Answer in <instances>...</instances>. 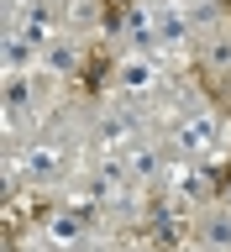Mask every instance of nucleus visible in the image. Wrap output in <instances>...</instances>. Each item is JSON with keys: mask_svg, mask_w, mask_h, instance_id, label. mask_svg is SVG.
Here are the masks:
<instances>
[{"mask_svg": "<svg viewBox=\"0 0 231 252\" xmlns=\"http://www.w3.org/2000/svg\"><path fill=\"white\" fill-rule=\"evenodd\" d=\"M63 168H68V147H63L58 131H47V137H32L21 147V173H27L32 184H58Z\"/></svg>", "mask_w": 231, "mask_h": 252, "instance_id": "7ed1b4c3", "label": "nucleus"}, {"mask_svg": "<svg viewBox=\"0 0 231 252\" xmlns=\"http://www.w3.org/2000/svg\"><path fill=\"white\" fill-rule=\"evenodd\" d=\"M200 242L210 252H226L231 247V210H210V216H200Z\"/></svg>", "mask_w": 231, "mask_h": 252, "instance_id": "0eeeda50", "label": "nucleus"}, {"mask_svg": "<svg viewBox=\"0 0 231 252\" xmlns=\"http://www.w3.org/2000/svg\"><path fill=\"white\" fill-rule=\"evenodd\" d=\"M95 16H100V0H68V11H63V21H68V27H84V21H95Z\"/></svg>", "mask_w": 231, "mask_h": 252, "instance_id": "6e6552de", "label": "nucleus"}, {"mask_svg": "<svg viewBox=\"0 0 231 252\" xmlns=\"http://www.w3.org/2000/svg\"><path fill=\"white\" fill-rule=\"evenodd\" d=\"M74 252H105V247H100V242H79Z\"/></svg>", "mask_w": 231, "mask_h": 252, "instance_id": "1a4fd4ad", "label": "nucleus"}, {"mask_svg": "<svg viewBox=\"0 0 231 252\" xmlns=\"http://www.w3.org/2000/svg\"><path fill=\"white\" fill-rule=\"evenodd\" d=\"M121 163H126V173H132L137 184H158L168 158H163V147H158L153 137H137V142H132V147L121 153Z\"/></svg>", "mask_w": 231, "mask_h": 252, "instance_id": "20e7f679", "label": "nucleus"}, {"mask_svg": "<svg viewBox=\"0 0 231 252\" xmlns=\"http://www.w3.org/2000/svg\"><path fill=\"white\" fill-rule=\"evenodd\" d=\"M32 100H37V79L32 74H5V110H11V121L21 110H32Z\"/></svg>", "mask_w": 231, "mask_h": 252, "instance_id": "423d86ee", "label": "nucleus"}, {"mask_svg": "<svg viewBox=\"0 0 231 252\" xmlns=\"http://www.w3.org/2000/svg\"><path fill=\"white\" fill-rule=\"evenodd\" d=\"M42 63L53 74H74V68H84V47H79L74 37H53V42L42 47Z\"/></svg>", "mask_w": 231, "mask_h": 252, "instance_id": "39448f33", "label": "nucleus"}, {"mask_svg": "<svg viewBox=\"0 0 231 252\" xmlns=\"http://www.w3.org/2000/svg\"><path fill=\"white\" fill-rule=\"evenodd\" d=\"M116 90H121L126 105H147V100H158V94L168 90V79H163V68H158L153 53H132V58H121V68H116Z\"/></svg>", "mask_w": 231, "mask_h": 252, "instance_id": "f03ea898", "label": "nucleus"}, {"mask_svg": "<svg viewBox=\"0 0 231 252\" xmlns=\"http://www.w3.org/2000/svg\"><path fill=\"white\" fill-rule=\"evenodd\" d=\"M221 137H226V126H221V116L210 105H195V110H184L179 121H173V147L184 158H216V147H221Z\"/></svg>", "mask_w": 231, "mask_h": 252, "instance_id": "f257e3e1", "label": "nucleus"}]
</instances>
